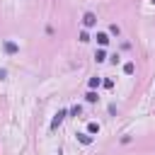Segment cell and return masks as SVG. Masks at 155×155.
Masks as SVG:
<instances>
[{
	"label": "cell",
	"instance_id": "obj_11",
	"mask_svg": "<svg viewBox=\"0 0 155 155\" xmlns=\"http://www.w3.org/2000/svg\"><path fill=\"white\" fill-rule=\"evenodd\" d=\"M85 99H87V102H97V92H92V90H90V92L85 94Z\"/></svg>",
	"mask_w": 155,
	"mask_h": 155
},
{
	"label": "cell",
	"instance_id": "obj_1",
	"mask_svg": "<svg viewBox=\"0 0 155 155\" xmlns=\"http://www.w3.org/2000/svg\"><path fill=\"white\" fill-rule=\"evenodd\" d=\"M65 114H68L65 109H58V114H56V116H53V121H51V131H56V128L61 126V121L65 119Z\"/></svg>",
	"mask_w": 155,
	"mask_h": 155
},
{
	"label": "cell",
	"instance_id": "obj_5",
	"mask_svg": "<svg viewBox=\"0 0 155 155\" xmlns=\"http://www.w3.org/2000/svg\"><path fill=\"white\" fill-rule=\"evenodd\" d=\"M97 44H99V46H107V44H109V36H107L104 31H99V34H97Z\"/></svg>",
	"mask_w": 155,
	"mask_h": 155
},
{
	"label": "cell",
	"instance_id": "obj_8",
	"mask_svg": "<svg viewBox=\"0 0 155 155\" xmlns=\"http://www.w3.org/2000/svg\"><path fill=\"white\" fill-rule=\"evenodd\" d=\"M99 85H102L99 78H90V90H94V87H99Z\"/></svg>",
	"mask_w": 155,
	"mask_h": 155
},
{
	"label": "cell",
	"instance_id": "obj_3",
	"mask_svg": "<svg viewBox=\"0 0 155 155\" xmlns=\"http://www.w3.org/2000/svg\"><path fill=\"white\" fill-rule=\"evenodd\" d=\"M5 51H7V53H17V51H19V46H17L15 41H5Z\"/></svg>",
	"mask_w": 155,
	"mask_h": 155
},
{
	"label": "cell",
	"instance_id": "obj_4",
	"mask_svg": "<svg viewBox=\"0 0 155 155\" xmlns=\"http://www.w3.org/2000/svg\"><path fill=\"white\" fill-rule=\"evenodd\" d=\"M78 140H80L82 145H90V143H92V136H90V133H78Z\"/></svg>",
	"mask_w": 155,
	"mask_h": 155
},
{
	"label": "cell",
	"instance_id": "obj_13",
	"mask_svg": "<svg viewBox=\"0 0 155 155\" xmlns=\"http://www.w3.org/2000/svg\"><path fill=\"white\" fill-rule=\"evenodd\" d=\"M153 2H155V0H153Z\"/></svg>",
	"mask_w": 155,
	"mask_h": 155
},
{
	"label": "cell",
	"instance_id": "obj_6",
	"mask_svg": "<svg viewBox=\"0 0 155 155\" xmlns=\"http://www.w3.org/2000/svg\"><path fill=\"white\" fill-rule=\"evenodd\" d=\"M124 73H126V75H133V73H136V63H131V61L124 63Z\"/></svg>",
	"mask_w": 155,
	"mask_h": 155
},
{
	"label": "cell",
	"instance_id": "obj_10",
	"mask_svg": "<svg viewBox=\"0 0 155 155\" xmlns=\"http://www.w3.org/2000/svg\"><path fill=\"white\" fill-rule=\"evenodd\" d=\"M87 133H99V124H94V121H92V124L87 126Z\"/></svg>",
	"mask_w": 155,
	"mask_h": 155
},
{
	"label": "cell",
	"instance_id": "obj_7",
	"mask_svg": "<svg viewBox=\"0 0 155 155\" xmlns=\"http://www.w3.org/2000/svg\"><path fill=\"white\" fill-rule=\"evenodd\" d=\"M94 58H97V63H102V61L107 58V53H104V48H99V51L94 53Z\"/></svg>",
	"mask_w": 155,
	"mask_h": 155
},
{
	"label": "cell",
	"instance_id": "obj_9",
	"mask_svg": "<svg viewBox=\"0 0 155 155\" xmlns=\"http://www.w3.org/2000/svg\"><path fill=\"white\" fill-rule=\"evenodd\" d=\"M80 114H82V107H80V104H75V107L70 109V116H80Z\"/></svg>",
	"mask_w": 155,
	"mask_h": 155
},
{
	"label": "cell",
	"instance_id": "obj_12",
	"mask_svg": "<svg viewBox=\"0 0 155 155\" xmlns=\"http://www.w3.org/2000/svg\"><path fill=\"white\" fill-rule=\"evenodd\" d=\"M80 41H90V34L87 31H80Z\"/></svg>",
	"mask_w": 155,
	"mask_h": 155
},
{
	"label": "cell",
	"instance_id": "obj_2",
	"mask_svg": "<svg viewBox=\"0 0 155 155\" xmlns=\"http://www.w3.org/2000/svg\"><path fill=\"white\" fill-rule=\"evenodd\" d=\"M82 24H85V27H94V24H97V15H92V12H85V17H82Z\"/></svg>",
	"mask_w": 155,
	"mask_h": 155
}]
</instances>
